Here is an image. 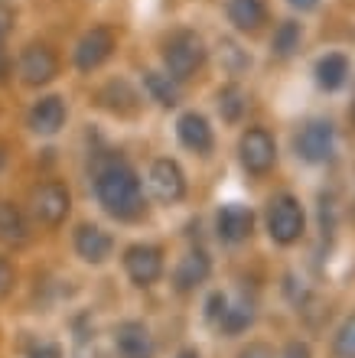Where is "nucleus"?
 <instances>
[{
	"instance_id": "f257e3e1",
	"label": "nucleus",
	"mask_w": 355,
	"mask_h": 358,
	"mask_svg": "<svg viewBox=\"0 0 355 358\" xmlns=\"http://www.w3.org/2000/svg\"><path fill=\"white\" fill-rule=\"evenodd\" d=\"M95 196H98V202H102V208L108 215L121 218V222H131V218H137L144 212L141 179L121 160H114L104 170H98V176H95Z\"/></svg>"
},
{
	"instance_id": "f03ea898",
	"label": "nucleus",
	"mask_w": 355,
	"mask_h": 358,
	"mask_svg": "<svg viewBox=\"0 0 355 358\" xmlns=\"http://www.w3.org/2000/svg\"><path fill=\"white\" fill-rule=\"evenodd\" d=\"M206 62V46L202 39L193 33V29H179L167 39L163 46V66H167V76L176 78V82H186L202 69Z\"/></svg>"
},
{
	"instance_id": "7ed1b4c3",
	"label": "nucleus",
	"mask_w": 355,
	"mask_h": 358,
	"mask_svg": "<svg viewBox=\"0 0 355 358\" xmlns=\"http://www.w3.org/2000/svg\"><path fill=\"white\" fill-rule=\"evenodd\" d=\"M307 228V215H303V206H300L293 196H277L267 208V231L277 245H293L300 241Z\"/></svg>"
},
{
	"instance_id": "20e7f679",
	"label": "nucleus",
	"mask_w": 355,
	"mask_h": 358,
	"mask_svg": "<svg viewBox=\"0 0 355 358\" xmlns=\"http://www.w3.org/2000/svg\"><path fill=\"white\" fill-rule=\"evenodd\" d=\"M69 208H72V196H69V189L62 182H43L29 196V212H33V218H36L39 225H46V228L62 225Z\"/></svg>"
},
{
	"instance_id": "39448f33",
	"label": "nucleus",
	"mask_w": 355,
	"mask_h": 358,
	"mask_svg": "<svg viewBox=\"0 0 355 358\" xmlns=\"http://www.w3.org/2000/svg\"><path fill=\"white\" fill-rule=\"evenodd\" d=\"M238 157H242V166L248 173L264 176L277 160V143L264 127H248L238 141Z\"/></svg>"
},
{
	"instance_id": "423d86ee",
	"label": "nucleus",
	"mask_w": 355,
	"mask_h": 358,
	"mask_svg": "<svg viewBox=\"0 0 355 358\" xmlns=\"http://www.w3.org/2000/svg\"><path fill=\"white\" fill-rule=\"evenodd\" d=\"M147 186L160 202L173 206V202H179V199L186 196V173H183V166L176 160L163 157V160H153V166H150Z\"/></svg>"
},
{
	"instance_id": "0eeeda50",
	"label": "nucleus",
	"mask_w": 355,
	"mask_h": 358,
	"mask_svg": "<svg viewBox=\"0 0 355 358\" xmlns=\"http://www.w3.org/2000/svg\"><path fill=\"white\" fill-rule=\"evenodd\" d=\"M17 72L27 85H33V88L46 85V82H53V78L59 76V59H56V52L49 46H43V43H29V46L23 49V56H20Z\"/></svg>"
},
{
	"instance_id": "6e6552de",
	"label": "nucleus",
	"mask_w": 355,
	"mask_h": 358,
	"mask_svg": "<svg viewBox=\"0 0 355 358\" xmlns=\"http://www.w3.org/2000/svg\"><path fill=\"white\" fill-rule=\"evenodd\" d=\"M114 52V33L108 27H92L78 39L75 46V66L82 72H95L98 66H104Z\"/></svg>"
},
{
	"instance_id": "1a4fd4ad",
	"label": "nucleus",
	"mask_w": 355,
	"mask_h": 358,
	"mask_svg": "<svg viewBox=\"0 0 355 358\" xmlns=\"http://www.w3.org/2000/svg\"><path fill=\"white\" fill-rule=\"evenodd\" d=\"M124 271L137 287H150L163 273V255L153 245H131L124 251Z\"/></svg>"
},
{
	"instance_id": "9d476101",
	"label": "nucleus",
	"mask_w": 355,
	"mask_h": 358,
	"mask_svg": "<svg viewBox=\"0 0 355 358\" xmlns=\"http://www.w3.org/2000/svg\"><path fill=\"white\" fill-rule=\"evenodd\" d=\"M333 143H336V134H333V124L329 121H313L307 124L297 137V153L307 163H326L333 157Z\"/></svg>"
},
{
	"instance_id": "9b49d317",
	"label": "nucleus",
	"mask_w": 355,
	"mask_h": 358,
	"mask_svg": "<svg viewBox=\"0 0 355 358\" xmlns=\"http://www.w3.org/2000/svg\"><path fill=\"white\" fill-rule=\"evenodd\" d=\"M251 228H254V215L248 206H222L218 215H215V231H218V238L225 245L244 241L251 235Z\"/></svg>"
},
{
	"instance_id": "f8f14e48",
	"label": "nucleus",
	"mask_w": 355,
	"mask_h": 358,
	"mask_svg": "<svg viewBox=\"0 0 355 358\" xmlns=\"http://www.w3.org/2000/svg\"><path fill=\"white\" fill-rule=\"evenodd\" d=\"M111 248H114L111 235L98 225H82L78 231H75V251H78V257L88 261V264H102V261H108V257H111Z\"/></svg>"
},
{
	"instance_id": "ddd939ff",
	"label": "nucleus",
	"mask_w": 355,
	"mask_h": 358,
	"mask_svg": "<svg viewBox=\"0 0 355 358\" xmlns=\"http://www.w3.org/2000/svg\"><path fill=\"white\" fill-rule=\"evenodd\" d=\"M118 355L121 358H153V339L150 329L137 320H127L118 326Z\"/></svg>"
},
{
	"instance_id": "4468645a",
	"label": "nucleus",
	"mask_w": 355,
	"mask_h": 358,
	"mask_svg": "<svg viewBox=\"0 0 355 358\" xmlns=\"http://www.w3.org/2000/svg\"><path fill=\"white\" fill-rule=\"evenodd\" d=\"M66 124V101L49 94V98H39L33 108H29V131L33 134H56L59 127Z\"/></svg>"
},
{
	"instance_id": "2eb2a0df",
	"label": "nucleus",
	"mask_w": 355,
	"mask_h": 358,
	"mask_svg": "<svg viewBox=\"0 0 355 358\" xmlns=\"http://www.w3.org/2000/svg\"><path fill=\"white\" fill-rule=\"evenodd\" d=\"M176 134H179V143H183L186 150H193V153H209L212 150V143H215L209 121L202 117V114H196V111H189V114L179 117Z\"/></svg>"
},
{
	"instance_id": "dca6fc26",
	"label": "nucleus",
	"mask_w": 355,
	"mask_h": 358,
	"mask_svg": "<svg viewBox=\"0 0 355 358\" xmlns=\"http://www.w3.org/2000/svg\"><path fill=\"white\" fill-rule=\"evenodd\" d=\"M209 273H212V261H209L206 251H189L179 261L176 273H173V283H176L179 293H189V290H196L199 283H206Z\"/></svg>"
},
{
	"instance_id": "f3484780",
	"label": "nucleus",
	"mask_w": 355,
	"mask_h": 358,
	"mask_svg": "<svg viewBox=\"0 0 355 358\" xmlns=\"http://www.w3.org/2000/svg\"><path fill=\"white\" fill-rule=\"evenodd\" d=\"M267 10H264L261 0H228V20L235 23V29L242 33H254L261 29Z\"/></svg>"
},
{
	"instance_id": "a211bd4d",
	"label": "nucleus",
	"mask_w": 355,
	"mask_h": 358,
	"mask_svg": "<svg viewBox=\"0 0 355 358\" xmlns=\"http://www.w3.org/2000/svg\"><path fill=\"white\" fill-rule=\"evenodd\" d=\"M346 76H349V59L339 56V52H329V56H323L316 62V82H319V88H326V92L342 88Z\"/></svg>"
},
{
	"instance_id": "6ab92c4d",
	"label": "nucleus",
	"mask_w": 355,
	"mask_h": 358,
	"mask_svg": "<svg viewBox=\"0 0 355 358\" xmlns=\"http://www.w3.org/2000/svg\"><path fill=\"white\" fill-rule=\"evenodd\" d=\"M144 88H147L150 98L157 104H163V108L179 104V82L163 76V72H144Z\"/></svg>"
},
{
	"instance_id": "aec40b11",
	"label": "nucleus",
	"mask_w": 355,
	"mask_h": 358,
	"mask_svg": "<svg viewBox=\"0 0 355 358\" xmlns=\"http://www.w3.org/2000/svg\"><path fill=\"white\" fill-rule=\"evenodd\" d=\"M0 241H7V245H23L27 241V222H23L20 208L0 206Z\"/></svg>"
},
{
	"instance_id": "412c9836",
	"label": "nucleus",
	"mask_w": 355,
	"mask_h": 358,
	"mask_svg": "<svg viewBox=\"0 0 355 358\" xmlns=\"http://www.w3.org/2000/svg\"><path fill=\"white\" fill-rule=\"evenodd\" d=\"M271 49H274V56H293L300 49V23H293V20H284L281 27L274 29V39H271Z\"/></svg>"
},
{
	"instance_id": "4be33fe9",
	"label": "nucleus",
	"mask_w": 355,
	"mask_h": 358,
	"mask_svg": "<svg viewBox=\"0 0 355 358\" xmlns=\"http://www.w3.org/2000/svg\"><path fill=\"white\" fill-rule=\"evenodd\" d=\"M244 104H248V98H244V92L238 85H225L218 92V114H222L225 121H238Z\"/></svg>"
},
{
	"instance_id": "5701e85b",
	"label": "nucleus",
	"mask_w": 355,
	"mask_h": 358,
	"mask_svg": "<svg viewBox=\"0 0 355 358\" xmlns=\"http://www.w3.org/2000/svg\"><path fill=\"white\" fill-rule=\"evenodd\" d=\"M251 320H254V313H251V306H232V310H225L222 313V329L225 332H232V336H238V332H244L248 326H251Z\"/></svg>"
},
{
	"instance_id": "b1692460",
	"label": "nucleus",
	"mask_w": 355,
	"mask_h": 358,
	"mask_svg": "<svg viewBox=\"0 0 355 358\" xmlns=\"http://www.w3.org/2000/svg\"><path fill=\"white\" fill-rule=\"evenodd\" d=\"M218 59H222V66L228 69V72H242V69L248 66L244 49L238 46V43H232V39H222V43H218Z\"/></svg>"
},
{
	"instance_id": "393cba45",
	"label": "nucleus",
	"mask_w": 355,
	"mask_h": 358,
	"mask_svg": "<svg viewBox=\"0 0 355 358\" xmlns=\"http://www.w3.org/2000/svg\"><path fill=\"white\" fill-rule=\"evenodd\" d=\"M333 349H336V358H355V313L336 332V345Z\"/></svg>"
},
{
	"instance_id": "a878e982",
	"label": "nucleus",
	"mask_w": 355,
	"mask_h": 358,
	"mask_svg": "<svg viewBox=\"0 0 355 358\" xmlns=\"http://www.w3.org/2000/svg\"><path fill=\"white\" fill-rule=\"evenodd\" d=\"M13 280H17V273H13V264H10L7 257L0 255V296H7L13 290Z\"/></svg>"
},
{
	"instance_id": "bb28decb",
	"label": "nucleus",
	"mask_w": 355,
	"mask_h": 358,
	"mask_svg": "<svg viewBox=\"0 0 355 358\" xmlns=\"http://www.w3.org/2000/svg\"><path fill=\"white\" fill-rule=\"evenodd\" d=\"M225 310H228V300H225L222 293H212V296H209V310H206V316H209L212 322H218V320H222V313H225Z\"/></svg>"
},
{
	"instance_id": "cd10ccee",
	"label": "nucleus",
	"mask_w": 355,
	"mask_h": 358,
	"mask_svg": "<svg viewBox=\"0 0 355 358\" xmlns=\"http://www.w3.org/2000/svg\"><path fill=\"white\" fill-rule=\"evenodd\" d=\"M238 358H274V352L267 349L264 342H254V345H248V349H244Z\"/></svg>"
},
{
	"instance_id": "c85d7f7f",
	"label": "nucleus",
	"mask_w": 355,
	"mask_h": 358,
	"mask_svg": "<svg viewBox=\"0 0 355 358\" xmlns=\"http://www.w3.org/2000/svg\"><path fill=\"white\" fill-rule=\"evenodd\" d=\"M284 358H313V352H309L307 342H290L287 352H284Z\"/></svg>"
},
{
	"instance_id": "c756f323",
	"label": "nucleus",
	"mask_w": 355,
	"mask_h": 358,
	"mask_svg": "<svg viewBox=\"0 0 355 358\" xmlns=\"http://www.w3.org/2000/svg\"><path fill=\"white\" fill-rule=\"evenodd\" d=\"M33 358H59V349L56 345H39V349L33 352Z\"/></svg>"
},
{
	"instance_id": "7c9ffc66",
	"label": "nucleus",
	"mask_w": 355,
	"mask_h": 358,
	"mask_svg": "<svg viewBox=\"0 0 355 358\" xmlns=\"http://www.w3.org/2000/svg\"><path fill=\"white\" fill-rule=\"evenodd\" d=\"M290 3H293L297 10H313V7L319 3V0H290Z\"/></svg>"
},
{
	"instance_id": "2f4dec72",
	"label": "nucleus",
	"mask_w": 355,
	"mask_h": 358,
	"mask_svg": "<svg viewBox=\"0 0 355 358\" xmlns=\"http://www.w3.org/2000/svg\"><path fill=\"white\" fill-rule=\"evenodd\" d=\"M7 13H4V10H0V39H4V33H7Z\"/></svg>"
},
{
	"instance_id": "473e14b6",
	"label": "nucleus",
	"mask_w": 355,
	"mask_h": 358,
	"mask_svg": "<svg viewBox=\"0 0 355 358\" xmlns=\"http://www.w3.org/2000/svg\"><path fill=\"white\" fill-rule=\"evenodd\" d=\"M176 358H199V352H196V349H183Z\"/></svg>"
},
{
	"instance_id": "72a5a7b5",
	"label": "nucleus",
	"mask_w": 355,
	"mask_h": 358,
	"mask_svg": "<svg viewBox=\"0 0 355 358\" xmlns=\"http://www.w3.org/2000/svg\"><path fill=\"white\" fill-rule=\"evenodd\" d=\"M7 76V56H4V52H0V78Z\"/></svg>"
},
{
	"instance_id": "f704fd0d",
	"label": "nucleus",
	"mask_w": 355,
	"mask_h": 358,
	"mask_svg": "<svg viewBox=\"0 0 355 358\" xmlns=\"http://www.w3.org/2000/svg\"><path fill=\"white\" fill-rule=\"evenodd\" d=\"M0 170H4V150H0Z\"/></svg>"
}]
</instances>
